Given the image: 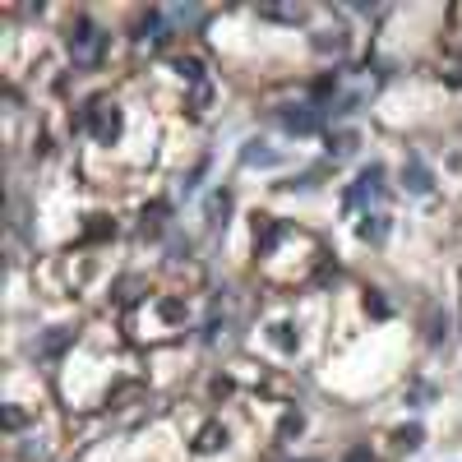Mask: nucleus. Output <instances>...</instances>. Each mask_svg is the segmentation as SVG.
I'll return each instance as SVG.
<instances>
[{
	"label": "nucleus",
	"mask_w": 462,
	"mask_h": 462,
	"mask_svg": "<svg viewBox=\"0 0 462 462\" xmlns=\"http://www.w3.org/2000/svg\"><path fill=\"white\" fill-rule=\"evenodd\" d=\"M79 125H84V130L93 134L97 144H116V139H121V106L106 102V97H97V102H88V106H84Z\"/></svg>",
	"instance_id": "f257e3e1"
},
{
	"label": "nucleus",
	"mask_w": 462,
	"mask_h": 462,
	"mask_svg": "<svg viewBox=\"0 0 462 462\" xmlns=\"http://www.w3.org/2000/svg\"><path fill=\"white\" fill-rule=\"evenodd\" d=\"M70 46H74V61L79 65H97V61H102V51H106V33H97L93 24H79L70 33Z\"/></svg>",
	"instance_id": "f03ea898"
},
{
	"label": "nucleus",
	"mask_w": 462,
	"mask_h": 462,
	"mask_svg": "<svg viewBox=\"0 0 462 462\" xmlns=\"http://www.w3.org/2000/svg\"><path fill=\"white\" fill-rule=\"evenodd\" d=\"M278 125L291 134H314L319 130V111L314 106H296V111H278Z\"/></svg>",
	"instance_id": "7ed1b4c3"
},
{
	"label": "nucleus",
	"mask_w": 462,
	"mask_h": 462,
	"mask_svg": "<svg viewBox=\"0 0 462 462\" xmlns=\"http://www.w3.org/2000/svg\"><path fill=\"white\" fill-rule=\"evenodd\" d=\"M278 236H282V227L268 218V213H259V218H254V245H259V254H268L273 245H278Z\"/></svg>",
	"instance_id": "20e7f679"
},
{
	"label": "nucleus",
	"mask_w": 462,
	"mask_h": 462,
	"mask_svg": "<svg viewBox=\"0 0 462 462\" xmlns=\"http://www.w3.org/2000/svg\"><path fill=\"white\" fill-rule=\"evenodd\" d=\"M402 185L416 190V194H430V185H435V181H430V171L416 162V157H407V166H402Z\"/></svg>",
	"instance_id": "39448f33"
},
{
	"label": "nucleus",
	"mask_w": 462,
	"mask_h": 462,
	"mask_svg": "<svg viewBox=\"0 0 462 462\" xmlns=\"http://www.w3.org/2000/svg\"><path fill=\"white\" fill-rule=\"evenodd\" d=\"M241 162L245 166H278L282 157L273 153V149H259V144H245V149H241Z\"/></svg>",
	"instance_id": "423d86ee"
},
{
	"label": "nucleus",
	"mask_w": 462,
	"mask_h": 462,
	"mask_svg": "<svg viewBox=\"0 0 462 462\" xmlns=\"http://www.w3.org/2000/svg\"><path fill=\"white\" fill-rule=\"evenodd\" d=\"M139 37H144V42H166V37H171V33H166V24H162V14H149V19H144V24H139Z\"/></svg>",
	"instance_id": "0eeeda50"
},
{
	"label": "nucleus",
	"mask_w": 462,
	"mask_h": 462,
	"mask_svg": "<svg viewBox=\"0 0 462 462\" xmlns=\"http://www.w3.org/2000/svg\"><path fill=\"white\" fill-rule=\"evenodd\" d=\"M227 444V430L222 426H204V435H199V444H194V453H213V448H222Z\"/></svg>",
	"instance_id": "6e6552de"
},
{
	"label": "nucleus",
	"mask_w": 462,
	"mask_h": 462,
	"mask_svg": "<svg viewBox=\"0 0 462 462\" xmlns=\"http://www.w3.org/2000/svg\"><path fill=\"white\" fill-rule=\"evenodd\" d=\"M384 231H388L384 213H366V222H361V241H384Z\"/></svg>",
	"instance_id": "1a4fd4ad"
},
{
	"label": "nucleus",
	"mask_w": 462,
	"mask_h": 462,
	"mask_svg": "<svg viewBox=\"0 0 462 462\" xmlns=\"http://www.w3.org/2000/svg\"><path fill=\"white\" fill-rule=\"evenodd\" d=\"M162 222H166V204H153V209H144L139 231H144V236H157V231H162Z\"/></svg>",
	"instance_id": "9d476101"
},
{
	"label": "nucleus",
	"mask_w": 462,
	"mask_h": 462,
	"mask_svg": "<svg viewBox=\"0 0 462 462\" xmlns=\"http://www.w3.org/2000/svg\"><path fill=\"white\" fill-rule=\"evenodd\" d=\"M176 74L190 79V84H199V79H204V61H199V56H181V61H176Z\"/></svg>",
	"instance_id": "9b49d317"
},
{
	"label": "nucleus",
	"mask_w": 462,
	"mask_h": 462,
	"mask_svg": "<svg viewBox=\"0 0 462 462\" xmlns=\"http://www.w3.org/2000/svg\"><path fill=\"white\" fill-rule=\"evenodd\" d=\"M227 213H231V194H213V204H209V222L218 227V222H227Z\"/></svg>",
	"instance_id": "f8f14e48"
},
{
	"label": "nucleus",
	"mask_w": 462,
	"mask_h": 462,
	"mask_svg": "<svg viewBox=\"0 0 462 462\" xmlns=\"http://www.w3.org/2000/svg\"><path fill=\"white\" fill-rule=\"evenodd\" d=\"M351 149H356V134H338V139H328V153L333 157H347Z\"/></svg>",
	"instance_id": "ddd939ff"
},
{
	"label": "nucleus",
	"mask_w": 462,
	"mask_h": 462,
	"mask_svg": "<svg viewBox=\"0 0 462 462\" xmlns=\"http://www.w3.org/2000/svg\"><path fill=\"white\" fill-rule=\"evenodd\" d=\"M65 342H70V333H65V328H56V333H46V338H42V351L51 356V351H61Z\"/></svg>",
	"instance_id": "4468645a"
},
{
	"label": "nucleus",
	"mask_w": 462,
	"mask_h": 462,
	"mask_svg": "<svg viewBox=\"0 0 462 462\" xmlns=\"http://www.w3.org/2000/svg\"><path fill=\"white\" fill-rule=\"evenodd\" d=\"M259 14H263V19H287V24H296V19H301V9H278V5H263Z\"/></svg>",
	"instance_id": "2eb2a0df"
},
{
	"label": "nucleus",
	"mask_w": 462,
	"mask_h": 462,
	"mask_svg": "<svg viewBox=\"0 0 462 462\" xmlns=\"http://www.w3.org/2000/svg\"><path fill=\"white\" fill-rule=\"evenodd\" d=\"M398 444H402V448H421V426H407V430H398Z\"/></svg>",
	"instance_id": "dca6fc26"
},
{
	"label": "nucleus",
	"mask_w": 462,
	"mask_h": 462,
	"mask_svg": "<svg viewBox=\"0 0 462 462\" xmlns=\"http://www.w3.org/2000/svg\"><path fill=\"white\" fill-rule=\"evenodd\" d=\"M301 426H306V421H301V411H287V421H282V439L301 435Z\"/></svg>",
	"instance_id": "f3484780"
},
{
	"label": "nucleus",
	"mask_w": 462,
	"mask_h": 462,
	"mask_svg": "<svg viewBox=\"0 0 462 462\" xmlns=\"http://www.w3.org/2000/svg\"><path fill=\"white\" fill-rule=\"evenodd\" d=\"M273 338H278V342H282V347H287V351L296 347V338H291V323H278V328H273Z\"/></svg>",
	"instance_id": "a211bd4d"
},
{
	"label": "nucleus",
	"mask_w": 462,
	"mask_h": 462,
	"mask_svg": "<svg viewBox=\"0 0 462 462\" xmlns=\"http://www.w3.org/2000/svg\"><path fill=\"white\" fill-rule=\"evenodd\" d=\"M134 296H139V287H134V282H121V306H130Z\"/></svg>",
	"instance_id": "6ab92c4d"
},
{
	"label": "nucleus",
	"mask_w": 462,
	"mask_h": 462,
	"mask_svg": "<svg viewBox=\"0 0 462 462\" xmlns=\"http://www.w3.org/2000/svg\"><path fill=\"white\" fill-rule=\"evenodd\" d=\"M347 462H370V453H366V448H356V453H347Z\"/></svg>",
	"instance_id": "aec40b11"
}]
</instances>
